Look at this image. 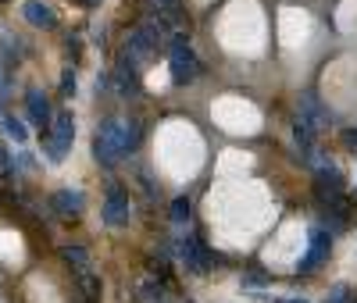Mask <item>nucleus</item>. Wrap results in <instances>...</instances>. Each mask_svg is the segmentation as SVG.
Returning a JSON list of instances; mask_svg holds the SVG:
<instances>
[{"mask_svg":"<svg viewBox=\"0 0 357 303\" xmlns=\"http://www.w3.org/2000/svg\"><path fill=\"white\" fill-rule=\"evenodd\" d=\"M139 143V125L136 121H126V118H111L100 125L97 139H93V157L100 164H118L122 157H129Z\"/></svg>","mask_w":357,"mask_h":303,"instance_id":"nucleus-1","label":"nucleus"},{"mask_svg":"<svg viewBox=\"0 0 357 303\" xmlns=\"http://www.w3.org/2000/svg\"><path fill=\"white\" fill-rule=\"evenodd\" d=\"M72 139H75V121L72 114H54L50 125L43 129V150H47V161L50 164H61L72 150Z\"/></svg>","mask_w":357,"mask_h":303,"instance_id":"nucleus-2","label":"nucleus"},{"mask_svg":"<svg viewBox=\"0 0 357 303\" xmlns=\"http://www.w3.org/2000/svg\"><path fill=\"white\" fill-rule=\"evenodd\" d=\"M168 72H172V82L175 86H186L200 75V61L193 54V47L183 40V36H175L168 43Z\"/></svg>","mask_w":357,"mask_h":303,"instance_id":"nucleus-3","label":"nucleus"},{"mask_svg":"<svg viewBox=\"0 0 357 303\" xmlns=\"http://www.w3.org/2000/svg\"><path fill=\"white\" fill-rule=\"evenodd\" d=\"M343 193H347L343 175H340L336 168H329V164H321V168H318V178H314V196H318V203H321V207H333Z\"/></svg>","mask_w":357,"mask_h":303,"instance_id":"nucleus-4","label":"nucleus"},{"mask_svg":"<svg viewBox=\"0 0 357 303\" xmlns=\"http://www.w3.org/2000/svg\"><path fill=\"white\" fill-rule=\"evenodd\" d=\"M178 254H183V264L193 271V275H207V271L215 267V254L207 250L197 235H186L183 242H178Z\"/></svg>","mask_w":357,"mask_h":303,"instance_id":"nucleus-5","label":"nucleus"},{"mask_svg":"<svg viewBox=\"0 0 357 303\" xmlns=\"http://www.w3.org/2000/svg\"><path fill=\"white\" fill-rule=\"evenodd\" d=\"M104 222L111 225V228H122V225H129V215H132V207H129V196H126V189H118V186H107V196H104Z\"/></svg>","mask_w":357,"mask_h":303,"instance_id":"nucleus-6","label":"nucleus"},{"mask_svg":"<svg viewBox=\"0 0 357 303\" xmlns=\"http://www.w3.org/2000/svg\"><path fill=\"white\" fill-rule=\"evenodd\" d=\"M296 121H304V125H311L314 132L329 125V107H325L318 100V93H301V100H296Z\"/></svg>","mask_w":357,"mask_h":303,"instance_id":"nucleus-7","label":"nucleus"},{"mask_svg":"<svg viewBox=\"0 0 357 303\" xmlns=\"http://www.w3.org/2000/svg\"><path fill=\"white\" fill-rule=\"evenodd\" d=\"M329 232H325V228H314L311 232V247H307V254L301 257V264H296V267H301V275H311V271L325 261V257H329Z\"/></svg>","mask_w":357,"mask_h":303,"instance_id":"nucleus-8","label":"nucleus"},{"mask_svg":"<svg viewBox=\"0 0 357 303\" xmlns=\"http://www.w3.org/2000/svg\"><path fill=\"white\" fill-rule=\"evenodd\" d=\"M158 43H161V22H143L136 33L129 36V50H132L136 57L158 50Z\"/></svg>","mask_w":357,"mask_h":303,"instance_id":"nucleus-9","label":"nucleus"},{"mask_svg":"<svg viewBox=\"0 0 357 303\" xmlns=\"http://www.w3.org/2000/svg\"><path fill=\"white\" fill-rule=\"evenodd\" d=\"M50 207H54V215H61V218H79L82 215V193L75 189H57L50 196Z\"/></svg>","mask_w":357,"mask_h":303,"instance_id":"nucleus-10","label":"nucleus"},{"mask_svg":"<svg viewBox=\"0 0 357 303\" xmlns=\"http://www.w3.org/2000/svg\"><path fill=\"white\" fill-rule=\"evenodd\" d=\"M25 111H29V118H33L40 129H47V125H50V118H54L50 100L40 93V89H29V93H25Z\"/></svg>","mask_w":357,"mask_h":303,"instance_id":"nucleus-11","label":"nucleus"},{"mask_svg":"<svg viewBox=\"0 0 357 303\" xmlns=\"http://www.w3.org/2000/svg\"><path fill=\"white\" fill-rule=\"evenodd\" d=\"M22 15H25L29 25H36V29H57V15L47 4H40V0H29V4L22 8Z\"/></svg>","mask_w":357,"mask_h":303,"instance_id":"nucleus-12","label":"nucleus"},{"mask_svg":"<svg viewBox=\"0 0 357 303\" xmlns=\"http://www.w3.org/2000/svg\"><path fill=\"white\" fill-rule=\"evenodd\" d=\"M293 139H296V146H301V157L304 161H321L318 157V146H314V129L311 125L296 121V125H293Z\"/></svg>","mask_w":357,"mask_h":303,"instance_id":"nucleus-13","label":"nucleus"},{"mask_svg":"<svg viewBox=\"0 0 357 303\" xmlns=\"http://www.w3.org/2000/svg\"><path fill=\"white\" fill-rule=\"evenodd\" d=\"M61 261L72 264L75 271H82V275L89 271V250H82V247H65V250H61Z\"/></svg>","mask_w":357,"mask_h":303,"instance_id":"nucleus-14","label":"nucleus"},{"mask_svg":"<svg viewBox=\"0 0 357 303\" xmlns=\"http://www.w3.org/2000/svg\"><path fill=\"white\" fill-rule=\"evenodd\" d=\"M136 303H165V286L161 282H143L136 293Z\"/></svg>","mask_w":357,"mask_h":303,"instance_id":"nucleus-15","label":"nucleus"},{"mask_svg":"<svg viewBox=\"0 0 357 303\" xmlns=\"http://www.w3.org/2000/svg\"><path fill=\"white\" fill-rule=\"evenodd\" d=\"M168 218H172L175 225H183V222H190V200H186V196H178V200H172V210H168Z\"/></svg>","mask_w":357,"mask_h":303,"instance_id":"nucleus-16","label":"nucleus"},{"mask_svg":"<svg viewBox=\"0 0 357 303\" xmlns=\"http://www.w3.org/2000/svg\"><path fill=\"white\" fill-rule=\"evenodd\" d=\"M4 129H8V136H11L15 143H25V139H29V129L22 125L18 118H4Z\"/></svg>","mask_w":357,"mask_h":303,"instance_id":"nucleus-17","label":"nucleus"},{"mask_svg":"<svg viewBox=\"0 0 357 303\" xmlns=\"http://www.w3.org/2000/svg\"><path fill=\"white\" fill-rule=\"evenodd\" d=\"M61 93H65V97L75 93V72H72V68H65V75H61Z\"/></svg>","mask_w":357,"mask_h":303,"instance_id":"nucleus-18","label":"nucleus"},{"mask_svg":"<svg viewBox=\"0 0 357 303\" xmlns=\"http://www.w3.org/2000/svg\"><path fill=\"white\" fill-rule=\"evenodd\" d=\"M347 300H350L347 286H336V289H333V296H329V303H347Z\"/></svg>","mask_w":357,"mask_h":303,"instance_id":"nucleus-19","label":"nucleus"},{"mask_svg":"<svg viewBox=\"0 0 357 303\" xmlns=\"http://www.w3.org/2000/svg\"><path fill=\"white\" fill-rule=\"evenodd\" d=\"M151 8H154V11H172L175 0H151Z\"/></svg>","mask_w":357,"mask_h":303,"instance_id":"nucleus-20","label":"nucleus"},{"mask_svg":"<svg viewBox=\"0 0 357 303\" xmlns=\"http://www.w3.org/2000/svg\"><path fill=\"white\" fill-rule=\"evenodd\" d=\"M343 143H347V146H357V129H347V132H343Z\"/></svg>","mask_w":357,"mask_h":303,"instance_id":"nucleus-21","label":"nucleus"},{"mask_svg":"<svg viewBox=\"0 0 357 303\" xmlns=\"http://www.w3.org/2000/svg\"><path fill=\"white\" fill-rule=\"evenodd\" d=\"M11 164V157H8V150H4V143H0V171H4Z\"/></svg>","mask_w":357,"mask_h":303,"instance_id":"nucleus-22","label":"nucleus"},{"mask_svg":"<svg viewBox=\"0 0 357 303\" xmlns=\"http://www.w3.org/2000/svg\"><path fill=\"white\" fill-rule=\"evenodd\" d=\"M275 303H307L304 296H296V300H275Z\"/></svg>","mask_w":357,"mask_h":303,"instance_id":"nucleus-23","label":"nucleus"},{"mask_svg":"<svg viewBox=\"0 0 357 303\" xmlns=\"http://www.w3.org/2000/svg\"><path fill=\"white\" fill-rule=\"evenodd\" d=\"M347 303H357V300H354V296H350V300H347Z\"/></svg>","mask_w":357,"mask_h":303,"instance_id":"nucleus-24","label":"nucleus"}]
</instances>
